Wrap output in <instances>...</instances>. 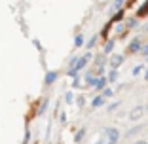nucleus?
<instances>
[{"mask_svg":"<svg viewBox=\"0 0 148 144\" xmlns=\"http://www.w3.org/2000/svg\"><path fill=\"white\" fill-rule=\"evenodd\" d=\"M106 78H108V83H114L118 80V68H110L108 74H106Z\"/></svg>","mask_w":148,"mask_h":144,"instance_id":"obj_13","label":"nucleus"},{"mask_svg":"<svg viewBox=\"0 0 148 144\" xmlns=\"http://www.w3.org/2000/svg\"><path fill=\"white\" fill-rule=\"evenodd\" d=\"M137 19H139V17H131V19H127V29H133V27H137V23H139Z\"/></svg>","mask_w":148,"mask_h":144,"instance_id":"obj_22","label":"nucleus"},{"mask_svg":"<svg viewBox=\"0 0 148 144\" xmlns=\"http://www.w3.org/2000/svg\"><path fill=\"white\" fill-rule=\"evenodd\" d=\"M93 144H108V140H106L105 136H103V139H99V140H97V142H93Z\"/></svg>","mask_w":148,"mask_h":144,"instance_id":"obj_27","label":"nucleus"},{"mask_svg":"<svg viewBox=\"0 0 148 144\" xmlns=\"http://www.w3.org/2000/svg\"><path fill=\"white\" fill-rule=\"evenodd\" d=\"M106 85H108V78H106V76H99V78H97L95 87H93V89H95V91H103Z\"/></svg>","mask_w":148,"mask_h":144,"instance_id":"obj_9","label":"nucleus"},{"mask_svg":"<svg viewBox=\"0 0 148 144\" xmlns=\"http://www.w3.org/2000/svg\"><path fill=\"white\" fill-rule=\"evenodd\" d=\"M144 15H148V0H144V4H143V8L137 12V17H144Z\"/></svg>","mask_w":148,"mask_h":144,"instance_id":"obj_16","label":"nucleus"},{"mask_svg":"<svg viewBox=\"0 0 148 144\" xmlns=\"http://www.w3.org/2000/svg\"><path fill=\"white\" fill-rule=\"evenodd\" d=\"M133 144H148V140H144V139H137Z\"/></svg>","mask_w":148,"mask_h":144,"instance_id":"obj_28","label":"nucleus"},{"mask_svg":"<svg viewBox=\"0 0 148 144\" xmlns=\"http://www.w3.org/2000/svg\"><path fill=\"white\" fill-rule=\"evenodd\" d=\"M143 40H140V36H135V38L129 42V46H127V53L129 55H135V53H140V49H143Z\"/></svg>","mask_w":148,"mask_h":144,"instance_id":"obj_3","label":"nucleus"},{"mask_svg":"<svg viewBox=\"0 0 148 144\" xmlns=\"http://www.w3.org/2000/svg\"><path fill=\"white\" fill-rule=\"evenodd\" d=\"M97 78H99V76H95V74H86V85H89V87H95Z\"/></svg>","mask_w":148,"mask_h":144,"instance_id":"obj_11","label":"nucleus"},{"mask_svg":"<svg viewBox=\"0 0 148 144\" xmlns=\"http://www.w3.org/2000/svg\"><path fill=\"white\" fill-rule=\"evenodd\" d=\"M144 106H146V112H148V104H144Z\"/></svg>","mask_w":148,"mask_h":144,"instance_id":"obj_31","label":"nucleus"},{"mask_svg":"<svg viewBox=\"0 0 148 144\" xmlns=\"http://www.w3.org/2000/svg\"><path fill=\"white\" fill-rule=\"evenodd\" d=\"M123 61H125V57L120 55V53H112V55L108 57V66L110 68H120V66L123 65Z\"/></svg>","mask_w":148,"mask_h":144,"instance_id":"obj_5","label":"nucleus"},{"mask_svg":"<svg viewBox=\"0 0 148 144\" xmlns=\"http://www.w3.org/2000/svg\"><path fill=\"white\" fill-rule=\"evenodd\" d=\"M99 36H101V34H93L91 38H89V40H87V42H86V48H87V49H91L93 46L97 44V40H99Z\"/></svg>","mask_w":148,"mask_h":144,"instance_id":"obj_15","label":"nucleus"},{"mask_svg":"<svg viewBox=\"0 0 148 144\" xmlns=\"http://www.w3.org/2000/svg\"><path fill=\"white\" fill-rule=\"evenodd\" d=\"M65 102H69V104H70V102H74V95H72V93H66V95H65Z\"/></svg>","mask_w":148,"mask_h":144,"instance_id":"obj_23","label":"nucleus"},{"mask_svg":"<svg viewBox=\"0 0 148 144\" xmlns=\"http://www.w3.org/2000/svg\"><path fill=\"white\" fill-rule=\"evenodd\" d=\"M76 102H78V106H84V102H86V99H84V95H80Z\"/></svg>","mask_w":148,"mask_h":144,"instance_id":"obj_26","label":"nucleus"},{"mask_svg":"<svg viewBox=\"0 0 148 144\" xmlns=\"http://www.w3.org/2000/svg\"><path fill=\"white\" fill-rule=\"evenodd\" d=\"M89 61H91V53H86V55H82V57L78 59V63H76V65L66 68V76H72V78H76V76H78V72L86 68Z\"/></svg>","mask_w":148,"mask_h":144,"instance_id":"obj_1","label":"nucleus"},{"mask_svg":"<svg viewBox=\"0 0 148 144\" xmlns=\"http://www.w3.org/2000/svg\"><path fill=\"white\" fill-rule=\"evenodd\" d=\"M118 108H120V100H114V102H110V104H108V108H106V112H108V114H114V112H116Z\"/></svg>","mask_w":148,"mask_h":144,"instance_id":"obj_18","label":"nucleus"},{"mask_svg":"<svg viewBox=\"0 0 148 144\" xmlns=\"http://www.w3.org/2000/svg\"><path fill=\"white\" fill-rule=\"evenodd\" d=\"M125 8V0H114V4H112V10L114 12H120V10Z\"/></svg>","mask_w":148,"mask_h":144,"instance_id":"obj_14","label":"nucleus"},{"mask_svg":"<svg viewBox=\"0 0 148 144\" xmlns=\"http://www.w3.org/2000/svg\"><path fill=\"white\" fill-rule=\"evenodd\" d=\"M84 136H86V127H82V129H80V131L74 135V142H82Z\"/></svg>","mask_w":148,"mask_h":144,"instance_id":"obj_17","label":"nucleus"},{"mask_svg":"<svg viewBox=\"0 0 148 144\" xmlns=\"http://www.w3.org/2000/svg\"><path fill=\"white\" fill-rule=\"evenodd\" d=\"M57 78H59V72H57V70H48L46 76H44V83H46V85H53V83L57 82Z\"/></svg>","mask_w":148,"mask_h":144,"instance_id":"obj_6","label":"nucleus"},{"mask_svg":"<svg viewBox=\"0 0 148 144\" xmlns=\"http://www.w3.org/2000/svg\"><path fill=\"white\" fill-rule=\"evenodd\" d=\"M123 15H125V12H123V10H120V12H116V13L112 15V21H114V23H120V21L123 19Z\"/></svg>","mask_w":148,"mask_h":144,"instance_id":"obj_20","label":"nucleus"},{"mask_svg":"<svg viewBox=\"0 0 148 144\" xmlns=\"http://www.w3.org/2000/svg\"><path fill=\"white\" fill-rule=\"evenodd\" d=\"M105 97H103V95H97L95 97V99H91V108H101V106H103V104H105Z\"/></svg>","mask_w":148,"mask_h":144,"instance_id":"obj_10","label":"nucleus"},{"mask_svg":"<svg viewBox=\"0 0 148 144\" xmlns=\"http://www.w3.org/2000/svg\"><path fill=\"white\" fill-rule=\"evenodd\" d=\"M82 46H86V38H84V34H76L74 36V48H82Z\"/></svg>","mask_w":148,"mask_h":144,"instance_id":"obj_12","label":"nucleus"},{"mask_svg":"<svg viewBox=\"0 0 148 144\" xmlns=\"http://www.w3.org/2000/svg\"><path fill=\"white\" fill-rule=\"evenodd\" d=\"M144 72V65H137L135 68H133V72H131V74L133 76H139V74H143Z\"/></svg>","mask_w":148,"mask_h":144,"instance_id":"obj_21","label":"nucleus"},{"mask_svg":"<svg viewBox=\"0 0 148 144\" xmlns=\"http://www.w3.org/2000/svg\"><path fill=\"white\" fill-rule=\"evenodd\" d=\"M101 95L105 97V99H112V97H114V89H110L108 85H106V87L103 89V91H101Z\"/></svg>","mask_w":148,"mask_h":144,"instance_id":"obj_19","label":"nucleus"},{"mask_svg":"<svg viewBox=\"0 0 148 144\" xmlns=\"http://www.w3.org/2000/svg\"><path fill=\"white\" fill-rule=\"evenodd\" d=\"M80 82H82V80H80V76H76V78H74V82H72V89L80 87Z\"/></svg>","mask_w":148,"mask_h":144,"instance_id":"obj_24","label":"nucleus"},{"mask_svg":"<svg viewBox=\"0 0 148 144\" xmlns=\"http://www.w3.org/2000/svg\"><path fill=\"white\" fill-rule=\"evenodd\" d=\"M144 80L148 82V68H146V72H144Z\"/></svg>","mask_w":148,"mask_h":144,"instance_id":"obj_30","label":"nucleus"},{"mask_svg":"<svg viewBox=\"0 0 148 144\" xmlns=\"http://www.w3.org/2000/svg\"><path fill=\"white\" fill-rule=\"evenodd\" d=\"M59 119H61V121H63V123H65V121H66V114H65V112H63V114H61V116H59Z\"/></svg>","mask_w":148,"mask_h":144,"instance_id":"obj_29","label":"nucleus"},{"mask_svg":"<svg viewBox=\"0 0 148 144\" xmlns=\"http://www.w3.org/2000/svg\"><path fill=\"white\" fill-rule=\"evenodd\" d=\"M140 55H143V57H148V44L143 46V49H140Z\"/></svg>","mask_w":148,"mask_h":144,"instance_id":"obj_25","label":"nucleus"},{"mask_svg":"<svg viewBox=\"0 0 148 144\" xmlns=\"http://www.w3.org/2000/svg\"><path fill=\"white\" fill-rule=\"evenodd\" d=\"M143 114H146V106L144 104H139V106H133L129 112V119L131 121H137V119L143 118Z\"/></svg>","mask_w":148,"mask_h":144,"instance_id":"obj_4","label":"nucleus"},{"mask_svg":"<svg viewBox=\"0 0 148 144\" xmlns=\"http://www.w3.org/2000/svg\"><path fill=\"white\" fill-rule=\"evenodd\" d=\"M103 136L108 140V144H118L120 142V131H118V127L110 125V127H105V131H103Z\"/></svg>","mask_w":148,"mask_h":144,"instance_id":"obj_2","label":"nucleus"},{"mask_svg":"<svg viewBox=\"0 0 148 144\" xmlns=\"http://www.w3.org/2000/svg\"><path fill=\"white\" fill-rule=\"evenodd\" d=\"M114 48H116V40H114V38L106 40V42H105V46H103V53H105L106 57H108V55H112V53H114Z\"/></svg>","mask_w":148,"mask_h":144,"instance_id":"obj_8","label":"nucleus"},{"mask_svg":"<svg viewBox=\"0 0 148 144\" xmlns=\"http://www.w3.org/2000/svg\"><path fill=\"white\" fill-rule=\"evenodd\" d=\"M144 129V125L143 123H137V125H133L131 129H127L125 133H123V139H131V136H135V135H139L140 131Z\"/></svg>","mask_w":148,"mask_h":144,"instance_id":"obj_7","label":"nucleus"}]
</instances>
